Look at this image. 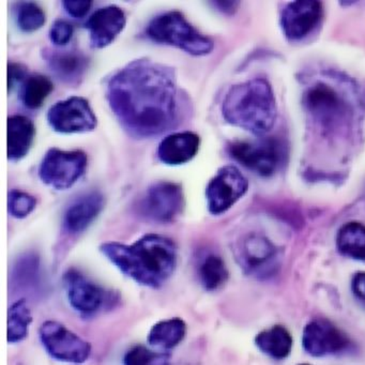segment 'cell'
Returning <instances> with one entry per match:
<instances>
[{"mask_svg":"<svg viewBox=\"0 0 365 365\" xmlns=\"http://www.w3.org/2000/svg\"><path fill=\"white\" fill-rule=\"evenodd\" d=\"M106 96L121 127L135 138L163 135L191 114V101L176 71L148 58L136 59L113 74Z\"/></svg>","mask_w":365,"mask_h":365,"instance_id":"cell-1","label":"cell"},{"mask_svg":"<svg viewBox=\"0 0 365 365\" xmlns=\"http://www.w3.org/2000/svg\"><path fill=\"white\" fill-rule=\"evenodd\" d=\"M101 253L135 283L151 289L163 287L176 270L178 250L172 239L148 234L128 245L106 242Z\"/></svg>","mask_w":365,"mask_h":365,"instance_id":"cell-2","label":"cell"},{"mask_svg":"<svg viewBox=\"0 0 365 365\" xmlns=\"http://www.w3.org/2000/svg\"><path fill=\"white\" fill-rule=\"evenodd\" d=\"M224 119L235 127L256 136L268 133L277 120L274 93L262 78L235 85L226 93L222 104Z\"/></svg>","mask_w":365,"mask_h":365,"instance_id":"cell-3","label":"cell"},{"mask_svg":"<svg viewBox=\"0 0 365 365\" xmlns=\"http://www.w3.org/2000/svg\"><path fill=\"white\" fill-rule=\"evenodd\" d=\"M146 35L155 43L174 46L192 56H206L215 48L212 40L200 34L178 11L155 16L146 27Z\"/></svg>","mask_w":365,"mask_h":365,"instance_id":"cell-4","label":"cell"},{"mask_svg":"<svg viewBox=\"0 0 365 365\" xmlns=\"http://www.w3.org/2000/svg\"><path fill=\"white\" fill-rule=\"evenodd\" d=\"M63 285L70 307L84 318L96 317L119 302L118 292L106 289L76 269L66 271Z\"/></svg>","mask_w":365,"mask_h":365,"instance_id":"cell-5","label":"cell"},{"mask_svg":"<svg viewBox=\"0 0 365 365\" xmlns=\"http://www.w3.org/2000/svg\"><path fill=\"white\" fill-rule=\"evenodd\" d=\"M307 114L322 128H333L352 116V106L343 91L326 81H317L303 93Z\"/></svg>","mask_w":365,"mask_h":365,"instance_id":"cell-6","label":"cell"},{"mask_svg":"<svg viewBox=\"0 0 365 365\" xmlns=\"http://www.w3.org/2000/svg\"><path fill=\"white\" fill-rule=\"evenodd\" d=\"M185 209V194L178 183H153L138 198L135 211L145 221L168 224L176 221Z\"/></svg>","mask_w":365,"mask_h":365,"instance_id":"cell-7","label":"cell"},{"mask_svg":"<svg viewBox=\"0 0 365 365\" xmlns=\"http://www.w3.org/2000/svg\"><path fill=\"white\" fill-rule=\"evenodd\" d=\"M228 153L247 170L262 177L272 176L285 160V147L277 138L230 143Z\"/></svg>","mask_w":365,"mask_h":365,"instance_id":"cell-8","label":"cell"},{"mask_svg":"<svg viewBox=\"0 0 365 365\" xmlns=\"http://www.w3.org/2000/svg\"><path fill=\"white\" fill-rule=\"evenodd\" d=\"M87 162L86 153L83 151L51 148L42 159L38 174L44 185L63 191L73 187L82 178Z\"/></svg>","mask_w":365,"mask_h":365,"instance_id":"cell-9","label":"cell"},{"mask_svg":"<svg viewBox=\"0 0 365 365\" xmlns=\"http://www.w3.org/2000/svg\"><path fill=\"white\" fill-rule=\"evenodd\" d=\"M39 339L46 351L61 362L82 364L91 354L88 341L56 320H48L40 326Z\"/></svg>","mask_w":365,"mask_h":365,"instance_id":"cell-10","label":"cell"},{"mask_svg":"<svg viewBox=\"0 0 365 365\" xmlns=\"http://www.w3.org/2000/svg\"><path fill=\"white\" fill-rule=\"evenodd\" d=\"M237 262L245 274L256 279H266L279 269V250L264 235L250 234L237 243Z\"/></svg>","mask_w":365,"mask_h":365,"instance_id":"cell-11","label":"cell"},{"mask_svg":"<svg viewBox=\"0 0 365 365\" xmlns=\"http://www.w3.org/2000/svg\"><path fill=\"white\" fill-rule=\"evenodd\" d=\"M249 189V181L238 168L222 166L206 189L207 207L212 215H220L230 210Z\"/></svg>","mask_w":365,"mask_h":365,"instance_id":"cell-12","label":"cell"},{"mask_svg":"<svg viewBox=\"0 0 365 365\" xmlns=\"http://www.w3.org/2000/svg\"><path fill=\"white\" fill-rule=\"evenodd\" d=\"M48 125L57 133L76 134L93 131L98 119L89 104L82 97H71L57 102L48 112Z\"/></svg>","mask_w":365,"mask_h":365,"instance_id":"cell-13","label":"cell"},{"mask_svg":"<svg viewBox=\"0 0 365 365\" xmlns=\"http://www.w3.org/2000/svg\"><path fill=\"white\" fill-rule=\"evenodd\" d=\"M322 4L316 0L292 1L281 12L282 31L290 41H301L309 37L322 22Z\"/></svg>","mask_w":365,"mask_h":365,"instance_id":"cell-14","label":"cell"},{"mask_svg":"<svg viewBox=\"0 0 365 365\" xmlns=\"http://www.w3.org/2000/svg\"><path fill=\"white\" fill-rule=\"evenodd\" d=\"M303 347L314 356L337 354L349 344L347 335L326 319H315L305 326L303 331Z\"/></svg>","mask_w":365,"mask_h":365,"instance_id":"cell-15","label":"cell"},{"mask_svg":"<svg viewBox=\"0 0 365 365\" xmlns=\"http://www.w3.org/2000/svg\"><path fill=\"white\" fill-rule=\"evenodd\" d=\"M127 25V16L116 6L101 8L91 14L86 23L91 44L95 48H103L112 44Z\"/></svg>","mask_w":365,"mask_h":365,"instance_id":"cell-16","label":"cell"},{"mask_svg":"<svg viewBox=\"0 0 365 365\" xmlns=\"http://www.w3.org/2000/svg\"><path fill=\"white\" fill-rule=\"evenodd\" d=\"M43 58L54 78L67 86H78L88 71V57L80 51L46 50Z\"/></svg>","mask_w":365,"mask_h":365,"instance_id":"cell-17","label":"cell"},{"mask_svg":"<svg viewBox=\"0 0 365 365\" xmlns=\"http://www.w3.org/2000/svg\"><path fill=\"white\" fill-rule=\"evenodd\" d=\"M106 198L100 192L93 191L78 196L70 202L63 217V228L67 234L84 232L103 211Z\"/></svg>","mask_w":365,"mask_h":365,"instance_id":"cell-18","label":"cell"},{"mask_svg":"<svg viewBox=\"0 0 365 365\" xmlns=\"http://www.w3.org/2000/svg\"><path fill=\"white\" fill-rule=\"evenodd\" d=\"M200 146V138L194 132L168 134L158 146V159L165 165H183L196 157Z\"/></svg>","mask_w":365,"mask_h":365,"instance_id":"cell-19","label":"cell"},{"mask_svg":"<svg viewBox=\"0 0 365 365\" xmlns=\"http://www.w3.org/2000/svg\"><path fill=\"white\" fill-rule=\"evenodd\" d=\"M8 160L19 162L24 159L35 140L36 128L24 115H14L8 118Z\"/></svg>","mask_w":365,"mask_h":365,"instance_id":"cell-20","label":"cell"},{"mask_svg":"<svg viewBox=\"0 0 365 365\" xmlns=\"http://www.w3.org/2000/svg\"><path fill=\"white\" fill-rule=\"evenodd\" d=\"M187 324L180 317L162 319L153 324L147 336V343L161 351L174 349L185 339Z\"/></svg>","mask_w":365,"mask_h":365,"instance_id":"cell-21","label":"cell"},{"mask_svg":"<svg viewBox=\"0 0 365 365\" xmlns=\"http://www.w3.org/2000/svg\"><path fill=\"white\" fill-rule=\"evenodd\" d=\"M230 273L225 262L215 254L202 256L197 262V277L206 292H213L225 286Z\"/></svg>","mask_w":365,"mask_h":365,"instance_id":"cell-22","label":"cell"},{"mask_svg":"<svg viewBox=\"0 0 365 365\" xmlns=\"http://www.w3.org/2000/svg\"><path fill=\"white\" fill-rule=\"evenodd\" d=\"M255 344L260 351L268 354L271 358L281 360L290 354L292 339L287 329L282 326H274L260 332L255 337Z\"/></svg>","mask_w":365,"mask_h":365,"instance_id":"cell-23","label":"cell"},{"mask_svg":"<svg viewBox=\"0 0 365 365\" xmlns=\"http://www.w3.org/2000/svg\"><path fill=\"white\" fill-rule=\"evenodd\" d=\"M336 247L341 255L356 260H365V226L350 222L337 232Z\"/></svg>","mask_w":365,"mask_h":365,"instance_id":"cell-24","label":"cell"},{"mask_svg":"<svg viewBox=\"0 0 365 365\" xmlns=\"http://www.w3.org/2000/svg\"><path fill=\"white\" fill-rule=\"evenodd\" d=\"M33 322L31 309L25 299H19L8 309V343L18 344L29 337Z\"/></svg>","mask_w":365,"mask_h":365,"instance_id":"cell-25","label":"cell"},{"mask_svg":"<svg viewBox=\"0 0 365 365\" xmlns=\"http://www.w3.org/2000/svg\"><path fill=\"white\" fill-rule=\"evenodd\" d=\"M52 81L41 74L27 76L20 89V100L29 110H38L53 93Z\"/></svg>","mask_w":365,"mask_h":365,"instance_id":"cell-26","label":"cell"},{"mask_svg":"<svg viewBox=\"0 0 365 365\" xmlns=\"http://www.w3.org/2000/svg\"><path fill=\"white\" fill-rule=\"evenodd\" d=\"M16 14V24L23 33H35L46 24V16L43 9L33 1L19 3Z\"/></svg>","mask_w":365,"mask_h":365,"instance_id":"cell-27","label":"cell"},{"mask_svg":"<svg viewBox=\"0 0 365 365\" xmlns=\"http://www.w3.org/2000/svg\"><path fill=\"white\" fill-rule=\"evenodd\" d=\"M37 206V200L31 194L20 190H11L8 194V211L14 219H26Z\"/></svg>","mask_w":365,"mask_h":365,"instance_id":"cell-28","label":"cell"},{"mask_svg":"<svg viewBox=\"0 0 365 365\" xmlns=\"http://www.w3.org/2000/svg\"><path fill=\"white\" fill-rule=\"evenodd\" d=\"M170 356L163 352H155L144 345H135L128 350L123 356L127 365L166 364Z\"/></svg>","mask_w":365,"mask_h":365,"instance_id":"cell-29","label":"cell"},{"mask_svg":"<svg viewBox=\"0 0 365 365\" xmlns=\"http://www.w3.org/2000/svg\"><path fill=\"white\" fill-rule=\"evenodd\" d=\"M74 29L71 23L65 20H56L51 26L48 37L51 42L56 46H65L71 41Z\"/></svg>","mask_w":365,"mask_h":365,"instance_id":"cell-30","label":"cell"},{"mask_svg":"<svg viewBox=\"0 0 365 365\" xmlns=\"http://www.w3.org/2000/svg\"><path fill=\"white\" fill-rule=\"evenodd\" d=\"M63 8L69 16L74 19H82L88 14L93 7L91 0H65Z\"/></svg>","mask_w":365,"mask_h":365,"instance_id":"cell-31","label":"cell"},{"mask_svg":"<svg viewBox=\"0 0 365 365\" xmlns=\"http://www.w3.org/2000/svg\"><path fill=\"white\" fill-rule=\"evenodd\" d=\"M26 78L27 69L22 63H14V61L8 63V91L9 93L14 91L16 84L24 82Z\"/></svg>","mask_w":365,"mask_h":365,"instance_id":"cell-32","label":"cell"},{"mask_svg":"<svg viewBox=\"0 0 365 365\" xmlns=\"http://www.w3.org/2000/svg\"><path fill=\"white\" fill-rule=\"evenodd\" d=\"M351 289L354 296L365 305V273H358L352 279Z\"/></svg>","mask_w":365,"mask_h":365,"instance_id":"cell-33","label":"cell"},{"mask_svg":"<svg viewBox=\"0 0 365 365\" xmlns=\"http://www.w3.org/2000/svg\"><path fill=\"white\" fill-rule=\"evenodd\" d=\"M211 4H213L215 9L226 14H235L239 6L238 1H213Z\"/></svg>","mask_w":365,"mask_h":365,"instance_id":"cell-34","label":"cell"}]
</instances>
